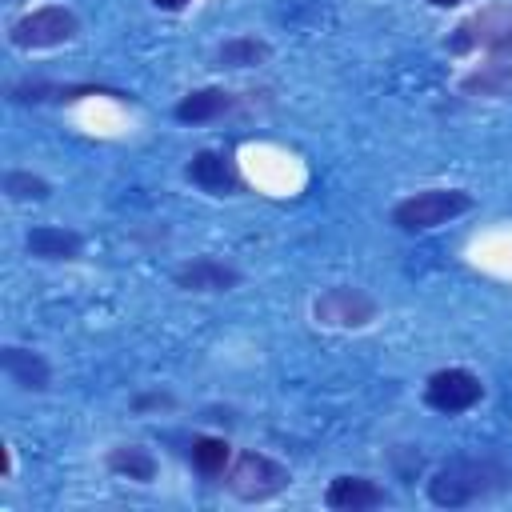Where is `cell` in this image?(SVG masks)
Returning <instances> with one entry per match:
<instances>
[{
  "mask_svg": "<svg viewBox=\"0 0 512 512\" xmlns=\"http://www.w3.org/2000/svg\"><path fill=\"white\" fill-rule=\"evenodd\" d=\"M232 108V96L224 88H196L188 92L180 104H176V120L184 124H204V120H216L220 112Z\"/></svg>",
  "mask_w": 512,
  "mask_h": 512,
  "instance_id": "cell-13",
  "label": "cell"
},
{
  "mask_svg": "<svg viewBox=\"0 0 512 512\" xmlns=\"http://www.w3.org/2000/svg\"><path fill=\"white\" fill-rule=\"evenodd\" d=\"M4 192H8V200H48V180L44 176H32V172H20V168H12V172H4Z\"/></svg>",
  "mask_w": 512,
  "mask_h": 512,
  "instance_id": "cell-18",
  "label": "cell"
},
{
  "mask_svg": "<svg viewBox=\"0 0 512 512\" xmlns=\"http://www.w3.org/2000/svg\"><path fill=\"white\" fill-rule=\"evenodd\" d=\"M240 284V272L216 256H196L176 268V288L184 292H228Z\"/></svg>",
  "mask_w": 512,
  "mask_h": 512,
  "instance_id": "cell-8",
  "label": "cell"
},
{
  "mask_svg": "<svg viewBox=\"0 0 512 512\" xmlns=\"http://www.w3.org/2000/svg\"><path fill=\"white\" fill-rule=\"evenodd\" d=\"M228 456H232V448H228V440H220V436H200V440H192V468H196L200 476H220V472L228 468Z\"/></svg>",
  "mask_w": 512,
  "mask_h": 512,
  "instance_id": "cell-16",
  "label": "cell"
},
{
  "mask_svg": "<svg viewBox=\"0 0 512 512\" xmlns=\"http://www.w3.org/2000/svg\"><path fill=\"white\" fill-rule=\"evenodd\" d=\"M484 396V384L476 372L468 368H440L428 376L424 384V404L432 412H444V416H456V412H468L472 404H480Z\"/></svg>",
  "mask_w": 512,
  "mask_h": 512,
  "instance_id": "cell-6",
  "label": "cell"
},
{
  "mask_svg": "<svg viewBox=\"0 0 512 512\" xmlns=\"http://www.w3.org/2000/svg\"><path fill=\"white\" fill-rule=\"evenodd\" d=\"M492 52L504 56L512 52V4H484L480 12H472L464 24H456V32L448 36V52L464 56V52Z\"/></svg>",
  "mask_w": 512,
  "mask_h": 512,
  "instance_id": "cell-3",
  "label": "cell"
},
{
  "mask_svg": "<svg viewBox=\"0 0 512 512\" xmlns=\"http://www.w3.org/2000/svg\"><path fill=\"white\" fill-rule=\"evenodd\" d=\"M108 468H112L116 476L136 480V484L156 480V456H152L148 448H140V444H120V448H112V452H108Z\"/></svg>",
  "mask_w": 512,
  "mask_h": 512,
  "instance_id": "cell-14",
  "label": "cell"
},
{
  "mask_svg": "<svg viewBox=\"0 0 512 512\" xmlns=\"http://www.w3.org/2000/svg\"><path fill=\"white\" fill-rule=\"evenodd\" d=\"M260 60H268V44L256 36H232L220 44V64H228V68H252Z\"/></svg>",
  "mask_w": 512,
  "mask_h": 512,
  "instance_id": "cell-17",
  "label": "cell"
},
{
  "mask_svg": "<svg viewBox=\"0 0 512 512\" xmlns=\"http://www.w3.org/2000/svg\"><path fill=\"white\" fill-rule=\"evenodd\" d=\"M468 208H472V192L464 188H424L392 208V224L400 232H428V228H440L464 216Z\"/></svg>",
  "mask_w": 512,
  "mask_h": 512,
  "instance_id": "cell-2",
  "label": "cell"
},
{
  "mask_svg": "<svg viewBox=\"0 0 512 512\" xmlns=\"http://www.w3.org/2000/svg\"><path fill=\"white\" fill-rule=\"evenodd\" d=\"M0 364H4V372H8L24 392H44V388L52 384V368H48V360H44L40 352H32V348L4 344V348H0Z\"/></svg>",
  "mask_w": 512,
  "mask_h": 512,
  "instance_id": "cell-11",
  "label": "cell"
},
{
  "mask_svg": "<svg viewBox=\"0 0 512 512\" xmlns=\"http://www.w3.org/2000/svg\"><path fill=\"white\" fill-rule=\"evenodd\" d=\"M468 96H508L512 92V60H492L460 80Z\"/></svg>",
  "mask_w": 512,
  "mask_h": 512,
  "instance_id": "cell-15",
  "label": "cell"
},
{
  "mask_svg": "<svg viewBox=\"0 0 512 512\" xmlns=\"http://www.w3.org/2000/svg\"><path fill=\"white\" fill-rule=\"evenodd\" d=\"M384 500L388 492L368 476H336L324 492V504L332 512H368V508H380Z\"/></svg>",
  "mask_w": 512,
  "mask_h": 512,
  "instance_id": "cell-9",
  "label": "cell"
},
{
  "mask_svg": "<svg viewBox=\"0 0 512 512\" xmlns=\"http://www.w3.org/2000/svg\"><path fill=\"white\" fill-rule=\"evenodd\" d=\"M24 248H28L32 256H40V260H76V256H80V248H84V236H80V232H72V228L40 224V228H32V232H28Z\"/></svg>",
  "mask_w": 512,
  "mask_h": 512,
  "instance_id": "cell-12",
  "label": "cell"
},
{
  "mask_svg": "<svg viewBox=\"0 0 512 512\" xmlns=\"http://www.w3.org/2000/svg\"><path fill=\"white\" fill-rule=\"evenodd\" d=\"M80 32V20L72 8L64 4H44L36 12H24L20 20H12L8 28V40L16 48H56L64 40H72Z\"/></svg>",
  "mask_w": 512,
  "mask_h": 512,
  "instance_id": "cell-5",
  "label": "cell"
},
{
  "mask_svg": "<svg viewBox=\"0 0 512 512\" xmlns=\"http://www.w3.org/2000/svg\"><path fill=\"white\" fill-rule=\"evenodd\" d=\"M432 8H456V4H464V0H428Z\"/></svg>",
  "mask_w": 512,
  "mask_h": 512,
  "instance_id": "cell-20",
  "label": "cell"
},
{
  "mask_svg": "<svg viewBox=\"0 0 512 512\" xmlns=\"http://www.w3.org/2000/svg\"><path fill=\"white\" fill-rule=\"evenodd\" d=\"M228 492L236 500H248V504H260V500H272L288 488V468L264 452H240L236 464L228 468Z\"/></svg>",
  "mask_w": 512,
  "mask_h": 512,
  "instance_id": "cell-4",
  "label": "cell"
},
{
  "mask_svg": "<svg viewBox=\"0 0 512 512\" xmlns=\"http://www.w3.org/2000/svg\"><path fill=\"white\" fill-rule=\"evenodd\" d=\"M512 488V464L500 456H460L432 472L428 500L436 508H464L472 500L496 496Z\"/></svg>",
  "mask_w": 512,
  "mask_h": 512,
  "instance_id": "cell-1",
  "label": "cell"
},
{
  "mask_svg": "<svg viewBox=\"0 0 512 512\" xmlns=\"http://www.w3.org/2000/svg\"><path fill=\"white\" fill-rule=\"evenodd\" d=\"M312 316L320 324H328V328H364V324L376 320V300L364 288L336 284V288H328V292L316 296Z\"/></svg>",
  "mask_w": 512,
  "mask_h": 512,
  "instance_id": "cell-7",
  "label": "cell"
},
{
  "mask_svg": "<svg viewBox=\"0 0 512 512\" xmlns=\"http://www.w3.org/2000/svg\"><path fill=\"white\" fill-rule=\"evenodd\" d=\"M184 172H188V180H192L196 188H204V192H212V196H228V192L240 188V176H236L232 160H228L224 152H212V148L196 152Z\"/></svg>",
  "mask_w": 512,
  "mask_h": 512,
  "instance_id": "cell-10",
  "label": "cell"
},
{
  "mask_svg": "<svg viewBox=\"0 0 512 512\" xmlns=\"http://www.w3.org/2000/svg\"><path fill=\"white\" fill-rule=\"evenodd\" d=\"M156 8H164V12H180V8H188L192 0H152Z\"/></svg>",
  "mask_w": 512,
  "mask_h": 512,
  "instance_id": "cell-19",
  "label": "cell"
}]
</instances>
